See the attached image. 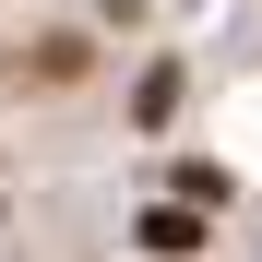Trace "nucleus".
Listing matches in <instances>:
<instances>
[{
	"label": "nucleus",
	"instance_id": "obj_1",
	"mask_svg": "<svg viewBox=\"0 0 262 262\" xmlns=\"http://www.w3.org/2000/svg\"><path fill=\"white\" fill-rule=\"evenodd\" d=\"M143 250L191 262V250H203V214H191V203H155V214H143Z\"/></svg>",
	"mask_w": 262,
	"mask_h": 262
},
{
	"label": "nucleus",
	"instance_id": "obj_2",
	"mask_svg": "<svg viewBox=\"0 0 262 262\" xmlns=\"http://www.w3.org/2000/svg\"><path fill=\"white\" fill-rule=\"evenodd\" d=\"M83 60H96V48H83V36L60 24V36H36V60H12V72H24V83H72Z\"/></svg>",
	"mask_w": 262,
	"mask_h": 262
}]
</instances>
